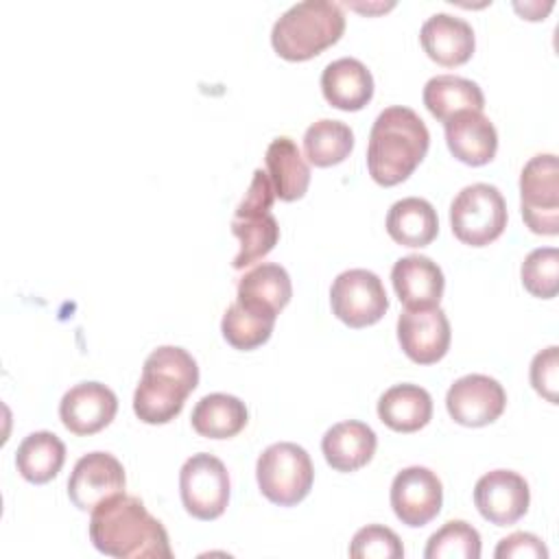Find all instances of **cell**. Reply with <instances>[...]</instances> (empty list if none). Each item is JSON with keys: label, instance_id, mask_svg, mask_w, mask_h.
<instances>
[{"label": "cell", "instance_id": "10", "mask_svg": "<svg viewBox=\"0 0 559 559\" xmlns=\"http://www.w3.org/2000/svg\"><path fill=\"white\" fill-rule=\"evenodd\" d=\"M507 406L502 384L485 373H467L454 380L445 393V408L450 417L469 428L496 421Z\"/></svg>", "mask_w": 559, "mask_h": 559}, {"label": "cell", "instance_id": "25", "mask_svg": "<svg viewBox=\"0 0 559 559\" xmlns=\"http://www.w3.org/2000/svg\"><path fill=\"white\" fill-rule=\"evenodd\" d=\"M264 162L275 188V197L282 201H295L306 194L310 183V168L290 138H275L266 148Z\"/></svg>", "mask_w": 559, "mask_h": 559}, {"label": "cell", "instance_id": "15", "mask_svg": "<svg viewBox=\"0 0 559 559\" xmlns=\"http://www.w3.org/2000/svg\"><path fill=\"white\" fill-rule=\"evenodd\" d=\"M118 397L103 382H79L59 402V417L74 435H94L116 417Z\"/></svg>", "mask_w": 559, "mask_h": 559}, {"label": "cell", "instance_id": "12", "mask_svg": "<svg viewBox=\"0 0 559 559\" xmlns=\"http://www.w3.org/2000/svg\"><path fill=\"white\" fill-rule=\"evenodd\" d=\"M443 502L439 476L421 465L404 467L391 483V507L406 526H424L437 518Z\"/></svg>", "mask_w": 559, "mask_h": 559}, {"label": "cell", "instance_id": "31", "mask_svg": "<svg viewBox=\"0 0 559 559\" xmlns=\"http://www.w3.org/2000/svg\"><path fill=\"white\" fill-rule=\"evenodd\" d=\"M424 557L426 559H478L480 535L472 524L463 520H450L437 533L430 535Z\"/></svg>", "mask_w": 559, "mask_h": 559}, {"label": "cell", "instance_id": "18", "mask_svg": "<svg viewBox=\"0 0 559 559\" xmlns=\"http://www.w3.org/2000/svg\"><path fill=\"white\" fill-rule=\"evenodd\" d=\"M391 282L406 308L439 306L445 288L441 266L421 253L400 258L391 269Z\"/></svg>", "mask_w": 559, "mask_h": 559}, {"label": "cell", "instance_id": "20", "mask_svg": "<svg viewBox=\"0 0 559 559\" xmlns=\"http://www.w3.org/2000/svg\"><path fill=\"white\" fill-rule=\"evenodd\" d=\"M378 437L371 426L358 419L338 421L325 430L321 450L330 467L336 472H356L367 465L376 452Z\"/></svg>", "mask_w": 559, "mask_h": 559}, {"label": "cell", "instance_id": "16", "mask_svg": "<svg viewBox=\"0 0 559 559\" xmlns=\"http://www.w3.org/2000/svg\"><path fill=\"white\" fill-rule=\"evenodd\" d=\"M419 41L426 55L439 66L454 68L474 55L476 37L469 22L452 13L430 15L419 31Z\"/></svg>", "mask_w": 559, "mask_h": 559}, {"label": "cell", "instance_id": "17", "mask_svg": "<svg viewBox=\"0 0 559 559\" xmlns=\"http://www.w3.org/2000/svg\"><path fill=\"white\" fill-rule=\"evenodd\" d=\"M445 124L450 153L469 166L489 164L498 151V131L483 111H459Z\"/></svg>", "mask_w": 559, "mask_h": 559}, {"label": "cell", "instance_id": "11", "mask_svg": "<svg viewBox=\"0 0 559 559\" xmlns=\"http://www.w3.org/2000/svg\"><path fill=\"white\" fill-rule=\"evenodd\" d=\"M127 476L122 463L109 452L81 456L68 478V496L81 511H94L105 500L124 493Z\"/></svg>", "mask_w": 559, "mask_h": 559}, {"label": "cell", "instance_id": "13", "mask_svg": "<svg viewBox=\"0 0 559 559\" xmlns=\"http://www.w3.org/2000/svg\"><path fill=\"white\" fill-rule=\"evenodd\" d=\"M450 321L439 306L404 308L397 317V341L417 365H432L448 354Z\"/></svg>", "mask_w": 559, "mask_h": 559}, {"label": "cell", "instance_id": "22", "mask_svg": "<svg viewBox=\"0 0 559 559\" xmlns=\"http://www.w3.org/2000/svg\"><path fill=\"white\" fill-rule=\"evenodd\" d=\"M389 236L404 247H426L439 234L437 210L421 197H404L389 207Z\"/></svg>", "mask_w": 559, "mask_h": 559}, {"label": "cell", "instance_id": "27", "mask_svg": "<svg viewBox=\"0 0 559 559\" xmlns=\"http://www.w3.org/2000/svg\"><path fill=\"white\" fill-rule=\"evenodd\" d=\"M66 461L63 441L50 430H37L22 439L15 452V465L22 478L41 485L52 480Z\"/></svg>", "mask_w": 559, "mask_h": 559}, {"label": "cell", "instance_id": "32", "mask_svg": "<svg viewBox=\"0 0 559 559\" xmlns=\"http://www.w3.org/2000/svg\"><path fill=\"white\" fill-rule=\"evenodd\" d=\"M524 288L542 299H550L559 290V251L555 247L533 249L520 269Z\"/></svg>", "mask_w": 559, "mask_h": 559}, {"label": "cell", "instance_id": "2", "mask_svg": "<svg viewBox=\"0 0 559 559\" xmlns=\"http://www.w3.org/2000/svg\"><path fill=\"white\" fill-rule=\"evenodd\" d=\"M430 133L411 107L393 105L378 114L369 131L367 168L376 183L395 186L404 181L426 157Z\"/></svg>", "mask_w": 559, "mask_h": 559}, {"label": "cell", "instance_id": "30", "mask_svg": "<svg viewBox=\"0 0 559 559\" xmlns=\"http://www.w3.org/2000/svg\"><path fill=\"white\" fill-rule=\"evenodd\" d=\"M354 148V133L349 124L332 118L312 122L304 133V151L314 166L341 164Z\"/></svg>", "mask_w": 559, "mask_h": 559}, {"label": "cell", "instance_id": "9", "mask_svg": "<svg viewBox=\"0 0 559 559\" xmlns=\"http://www.w3.org/2000/svg\"><path fill=\"white\" fill-rule=\"evenodd\" d=\"M332 312L349 328H367L380 321L389 308L382 280L369 269H347L330 288Z\"/></svg>", "mask_w": 559, "mask_h": 559}, {"label": "cell", "instance_id": "3", "mask_svg": "<svg viewBox=\"0 0 559 559\" xmlns=\"http://www.w3.org/2000/svg\"><path fill=\"white\" fill-rule=\"evenodd\" d=\"M197 384L199 367L192 354L177 345H162L144 360L133 393V413L144 424H168L181 413Z\"/></svg>", "mask_w": 559, "mask_h": 559}, {"label": "cell", "instance_id": "19", "mask_svg": "<svg viewBox=\"0 0 559 559\" xmlns=\"http://www.w3.org/2000/svg\"><path fill=\"white\" fill-rule=\"evenodd\" d=\"M321 90L332 107L358 111L373 96V76L360 59L341 57L323 68Z\"/></svg>", "mask_w": 559, "mask_h": 559}, {"label": "cell", "instance_id": "8", "mask_svg": "<svg viewBox=\"0 0 559 559\" xmlns=\"http://www.w3.org/2000/svg\"><path fill=\"white\" fill-rule=\"evenodd\" d=\"M179 493L192 518L216 520L229 502V474L225 463L207 452L192 454L179 469Z\"/></svg>", "mask_w": 559, "mask_h": 559}, {"label": "cell", "instance_id": "29", "mask_svg": "<svg viewBox=\"0 0 559 559\" xmlns=\"http://www.w3.org/2000/svg\"><path fill=\"white\" fill-rule=\"evenodd\" d=\"M277 314L234 301L221 321V332L225 341L236 349H255L269 341Z\"/></svg>", "mask_w": 559, "mask_h": 559}, {"label": "cell", "instance_id": "28", "mask_svg": "<svg viewBox=\"0 0 559 559\" xmlns=\"http://www.w3.org/2000/svg\"><path fill=\"white\" fill-rule=\"evenodd\" d=\"M231 234L240 240V251L236 253L231 266L245 269L262 260L277 242L280 227L271 212H234Z\"/></svg>", "mask_w": 559, "mask_h": 559}, {"label": "cell", "instance_id": "26", "mask_svg": "<svg viewBox=\"0 0 559 559\" xmlns=\"http://www.w3.org/2000/svg\"><path fill=\"white\" fill-rule=\"evenodd\" d=\"M249 419L245 402L229 393L203 395L192 408V428L207 439L236 437Z\"/></svg>", "mask_w": 559, "mask_h": 559}, {"label": "cell", "instance_id": "33", "mask_svg": "<svg viewBox=\"0 0 559 559\" xmlns=\"http://www.w3.org/2000/svg\"><path fill=\"white\" fill-rule=\"evenodd\" d=\"M349 557L354 559H400L404 557L402 539L382 524H367L352 537Z\"/></svg>", "mask_w": 559, "mask_h": 559}, {"label": "cell", "instance_id": "34", "mask_svg": "<svg viewBox=\"0 0 559 559\" xmlns=\"http://www.w3.org/2000/svg\"><path fill=\"white\" fill-rule=\"evenodd\" d=\"M531 384L542 397H546L550 404H557V386H559V349H557V345H550L533 356Z\"/></svg>", "mask_w": 559, "mask_h": 559}, {"label": "cell", "instance_id": "24", "mask_svg": "<svg viewBox=\"0 0 559 559\" xmlns=\"http://www.w3.org/2000/svg\"><path fill=\"white\" fill-rule=\"evenodd\" d=\"M290 297V275L277 262H262L247 271L238 282V301L273 314H280Z\"/></svg>", "mask_w": 559, "mask_h": 559}, {"label": "cell", "instance_id": "6", "mask_svg": "<svg viewBox=\"0 0 559 559\" xmlns=\"http://www.w3.org/2000/svg\"><path fill=\"white\" fill-rule=\"evenodd\" d=\"M450 225L454 236L472 247L493 242L507 227V203L491 183L465 186L450 203Z\"/></svg>", "mask_w": 559, "mask_h": 559}, {"label": "cell", "instance_id": "7", "mask_svg": "<svg viewBox=\"0 0 559 559\" xmlns=\"http://www.w3.org/2000/svg\"><path fill=\"white\" fill-rule=\"evenodd\" d=\"M522 218L531 231L559 234V164L552 153L533 155L520 173Z\"/></svg>", "mask_w": 559, "mask_h": 559}, {"label": "cell", "instance_id": "35", "mask_svg": "<svg viewBox=\"0 0 559 559\" xmlns=\"http://www.w3.org/2000/svg\"><path fill=\"white\" fill-rule=\"evenodd\" d=\"M493 555L496 559H546L548 548L537 535L518 531V533H511L509 537H502Z\"/></svg>", "mask_w": 559, "mask_h": 559}, {"label": "cell", "instance_id": "5", "mask_svg": "<svg viewBox=\"0 0 559 559\" xmlns=\"http://www.w3.org/2000/svg\"><path fill=\"white\" fill-rule=\"evenodd\" d=\"M255 478L264 498L280 507H293L310 493L314 467L310 454L301 445L280 441L271 443L258 456Z\"/></svg>", "mask_w": 559, "mask_h": 559}, {"label": "cell", "instance_id": "4", "mask_svg": "<svg viewBox=\"0 0 559 559\" xmlns=\"http://www.w3.org/2000/svg\"><path fill=\"white\" fill-rule=\"evenodd\" d=\"M345 31V13L332 0H304L288 7L271 28V44L282 59L306 61L336 44Z\"/></svg>", "mask_w": 559, "mask_h": 559}, {"label": "cell", "instance_id": "1", "mask_svg": "<svg viewBox=\"0 0 559 559\" xmlns=\"http://www.w3.org/2000/svg\"><path fill=\"white\" fill-rule=\"evenodd\" d=\"M90 539L103 555L116 559H170L164 524L148 513L138 496L118 493L92 511Z\"/></svg>", "mask_w": 559, "mask_h": 559}, {"label": "cell", "instance_id": "21", "mask_svg": "<svg viewBox=\"0 0 559 559\" xmlns=\"http://www.w3.org/2000/svg\"><path fill=\"white\" fill-rule=\"evenodd\" d=\"M378 417L395 432H415L432 417V397L419 384H393L378 400Z\"/></svg>", "mask_w": 559, "mask_h": 559}, {"label": "cell", "instance_id": "14", "mask_svg": "<svg viewBox=\"0 0 559 559\" xmlns=\"http://www.w3.org/2000/svg\"><path fill=\"white\" fill-rule=\"evenodd\" d=\"M531 502L528 483L511 469H491L474 485V504L478 513L496 526L515 524Z\"/></svg>", "mask_w": 559, "mask_h": 559}, {"label": "cell", "instance_id": "23", "mask_svg": "<svg viewBox=\"0 0 559 559\" xmlns=\"http://www.w3.org/2000/svg\"><path fill=\"white\" fill-rule=\"evenodd\" d=\"M424 105L441 122L459 111H483L485 96L476 81L456 74H437L424 85Z\"/></svg>", "mask_w": 559, "mask_h": 559}]
</instances>
